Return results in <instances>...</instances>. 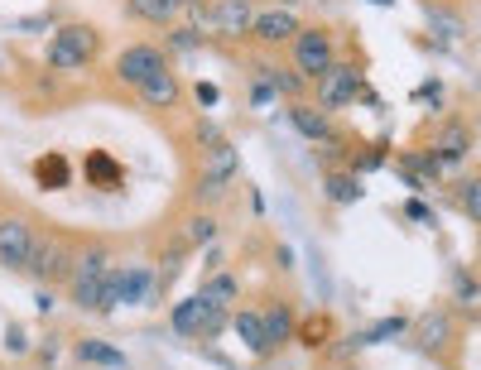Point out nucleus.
Returning a JSON list of instances; mask_svg holds the SVG:
<instances>
[{"label": "nucleus", "instance_id": "obj_15", "mask_svg": "<svg viewBox=\"0 0 481 370\" xmlns=\"http://www.w3.org/2000/svg\"><path fill=\"white\" fill-rule=\"evenodd\" d=\"M34 183H39L44 193H58V188L73 183V169H68L63 154H39V159H34Z\"/></svg>", "mask_w": 481, "mask_h": 370}, {"label": "nucleus", "instance_id": "obj_8", "mask_svg": "<svg viewBox=\"0 0 481 370\" xmlns=\"http://www.w3.org/2000/svg\"><path fill=\"white\" fill-rule=\"evenodd\" d=\"M111 289H116V303L125 308H145L149 298H155L159 279L149 265H125V269H111Z\"/></svg>", "mask_w": 481, "mask_h": 370}, {"label": "nucleus", "instance_id": "obj_26", "mask_svg": "<svg viewBox=\"0 0 481 370\" xmlns=\"http://www.w3.org/2000/svg\"><path fill=\"white\" fill-rule=\"evenodd\" d=\"M457 207H462V217H481V178H462V188H457Z\"/></svg>", "mask_w": 481, "mask_h": 370}, {"label": "nucleus", "instance_id": "obj_27", "mask_svg": "<svg viewBox=\"0 0 481 370\" xmlns=\"http://www.w3.org/2000/svg\"><path fill=\"white\" fill-rule=\"evenodd\" d=\"M265 77L275 82V92H279V97H299V92H303V82H309V77L289 73V68H265Z\"/></svg>", "mask_w": 481, "mask_h": 370}, {"label": "nucleus", "instance_id": "obj_4", "mask_svg": "<svg viewBox=\"0 0 481 370\" xmlns=\"http://www.w3.org/2000/svg\"><path fill=\"white\" fill-rule=\"evenodd\" d=\"M255 20L251 0H212L207 10H197V29L203 34H221V39H231V34H245Z\"/></svg>", "mask_w": 481, "mask_h": 370}, {"label": "nucleus", "instance_id": "obj_16", "mask_svg": "<svg viewBox=\"0 0 481 370\" xmlns=\"http://www.w3.org/2000/svg\"><path fill=\"white\" fill-rule=\"evenodd\" d=\"M77 361L101 366V370H125V351H121V346H111V342L87 337V342H77Z\"/></svg>", "mask_w": 481, "mask_h": 370}, {"label": "nucleus", "instance_id": "obj_12", "mask_svg": "<svg viewBox=\"0 0 481 370\" xmlns=\"http://www.w3.org/2000/svg\"><path fill=\"white\" fill-rule=\"evenodd\" d=\"M29 250H34V231L25 221H0V260L10 269H25Z\"/></svg>", "mask_w": 481, "mask_h": 370}, {"label": "nucleus", "instance_id": "obj_10", "mask_svg": "<svg viewBox=\"0 0 481 370\" xmlns=\"http://www.w3.org/2000/svg\"><path fill=\"white\" fill-rule=\"evenodd\" d=\"M433 159H438V169L448 173V169H457V164L467 159V154H472V125L467 121H448L438 130V145L429 149Z\"/></svg>", "mask_w": 481, "mask_h": 370}, {"label": "nucleus", "instance_id": "obj_42", "mask_svg": "<svg viewBox=\"0 0 481 370\" xmlns=\"http://www.w3.org/2000/svg\"><path fill=\"white\" fill-rule=\"evenodd\" d=\"M169 5H173V10H188V5H197V0H169Z\"/></svg>", "mask_w": 481, "mask_h": 370}, {"label": "nucleus", "instance_id": "obj_28", "mask_svg": "<svg viewBox=\"0 0 481 370\" xmlns=\"http://www.w3.org/2000/svg\"><path fill=\"white\" fill-rule=\"evenodd\" d=\"M97 274H107V250H82L73 279H97Z\"/></svg>", "mask_w": 481, "mask_h": 370}, {"label": "nucleus", "instance_id": "obj_41", "mask_svg": "<svg viewBox=\"0 0 481 370\" xmlns=\"http://www.w3.org/2000/svg\"><path fill=\"white\" fill-rule=\"evenodd\" d=\"M221 269V250L212 245V250H207V274H217Z\"/></svg>", "mask_w": 481, "mask_h": 370}, {"label": "nucleus", "instance_id": "obj_36", "mask_svg": "<svg viewBox=\"0 0 481 370\" xmlns=\"http://www.w3.org/2000/svg\"><path fill=\"white\" fill-rule=\"evenodd\" d=\"M193 140H197V145H203V149H212V145H221V130L203 121V125H197V130H193Z\"/></svg>", "mask_w": 481, "mask_h": 370}, {"label": "nucleus", "instance_id": "obj_3", "mask_svg": "<svg viewBox=\"0 0 481 370\" xmlns=\"http://www.w3.org/2000/svg\"><path fill=\"white\" fill-rule=\"evenodd\" d=\"M164 73H173V68L155 44H131V49H121V58H116V77L131 82V87H145V82H155Z\"/></svg>", "mask_w": 481, "mask_h": 370}, {"label": "nucleus", "instance_id": "obj_37", "mask_svg": "<svg viewBox=\"0 0 481 370\" xmlns=\"http://www.w3.org/2000/svg\"><path fill=\"white\" fill-rule=\"evenodd\" d=\"M405 217H409V221H419V226H433L429 202H405Z\"/></svg>", "mask_w": 481, "mask_h": 370}, {"label": "nucleus", "instance_id": "obj_11", "mask_svg": "<svg viewBox=\"0 0 481 370\" xmlns=\"http://www.w3.org/2000/svg\"><path fill=\"white\" fill-rule=\"evenodd\" d=\"M73 303L82 313H111L116 308V289H111V269L97 279H73Z\"/></svg>", "mask_w": 481, "mask_h": 370}, {"label": "nucleus", "instance_id": "obj_34", "mask_svg": "<svg viewBox=\"0 0 481 370\" xmlns=\"http://www.w3.org/2000/svg\"><path fill=\"white\" fill-rule=\"evenodd\" d=\"M169 44L173 49H197V44H203V29H169Z\"/></svg>", "mask_w": 481, "mask_h": 370}, {"label": "nucleus", "instance_id": "obj_17", "mask_svg": "<svg viewBox=\"0 0 481 370\" xmlns=\"http://www.w3.org/2000/svg\"><path fill=\"white\" fill-rule=\"evenodd\" d=\"M121 178H125V169L111 159L107 149H92L87 154V183L92 188H121Z\"/></svg>", "mask_w": 481, "mask_h": 370}, {"label": "nucleus", "instance_id": "obj_13", "mask_svg": "<svg viewBox=\"0 0 481 370\" xmlns=\"http://www.w3.org/2000/svg\"><path fill=\"white\" fill-rule=\"evenodd\" d=\"M25 274H34V279H58V274H68V250H58L49 241H34L29 260H25Z\"/></svg>", "mask_w": 481, "mask_h": 370}, {"label": "nucleus", "instance_id": "obj_6", "mask_svg": "<svg viewBox=\"0 0 481 370\" xmlns=\"http://www.w3.org/2000/svg\"><path fill=\"white\" fill-rule=\"evenodd\" d=\"M361 73L347 63H333L327 73L318 77V111H337V106H357L361 101Z\"/></svg>", "mask_w": 481, "mask_h": 370}, {"label": "nucleus", "instance_id": "obj_5", "mask_svg": "<svg viewBox=\"0 0 481 370\" xmlns=\"http://www.w3.org/2000/svg\"><path fill=\"white\" fill-rule=\"evenodd\" d=\"M333 63H337L333 34H327V29H299V39H294V73L299 77H323Z\"/></svg>", "mask_w": 481, "mask_h": 370}, {"label": "nucleus", "instance_id": "obj_24", "mask_svg": "<svg viewBox=\"0 0 481 370\" xmlns=\"http://www.w3.org/2000/svg\"><path fill=\"white\" fill-rule=\"evenodd\" d=\"M131 15L135 20H149V25H173L179 10H173L169 0H131Z\"/></svg>", "mask_w": 481, "mask_h": 370}, {"label": "nucleus", "instance_id": "obj_21", "mask_svg": "<svg viewBox=\"0 0 481 370\" xmlns=\"http://www.w3.org/2000/svg\"><path fill=\"white\" fill-rule=\"evenodd\" d=\"M135 92H140V101H145V106H159V111H169V106L179 101V77L164 73V77L145 82V87H135Z\"/></svg>", "mask_w": 481, "mask_h": 370}, {"label": "nucleus", "instance_id": "obj_20", "mask_svg": "<svg viewBox=\"0 0 481 370\" xmlns=\"http://www.w3.org/2000/svg\"><path fill=\"white\" fill-rule=\"evenodd\" d=\"M236 294H241L236 274H227V269L207 274V289H203V298H207V303H212V308H221V313H227V308L236 303Z\"/></svg>", "mask_w": 481, "mask_h": 370}, {"label": "nucleus", "instance_id": "obj_22", "mask_svg": "<svg viewBox=\"0 0 481 370\" xmlns=\"http://www.w3.org/2000/svg\"><path fill=\"white\" fill-rule=\"evenodd\" d=\"M236 337L245 342V351L251 356H269V346H265V322H261V313H236Z\"/></svg>", "mask_w": 481, "mask_h": 370}, {"label": "nucleus", "instance_id": "obj_1", "mask_svg": "<svg viewBox=\"0 0 481 370\" xmlns=\"http://www.w3.org/2000/svg\"><path fill=\"white\" fill-rule=\"evenodd\" d=\"M169 327L179 332V337H217V332L227 327V313L212 308L203 294H193V298H183V303H173Z\"/></svg>", "mask_w": 481, "mask_h": 370}, {"label": "nucleus", "instance_id": "obj_19", "mask_svg": "<svg viewBox=\"0 0 481 370\" xmlns=\"http://www.w3.org/2000/svg\"><path fill=\"white\" fill-rule=\"evenodd\" d=\"M261 322H265V346H269V351H275V346H285L289 337H294V318H289V308H285V303L265 308Z\"/></svg>", "mask_w": 481, "mask_h": 370}, {"label": "nucleus", "instance_id": "obj_43", "mask_svg": "<svg viewBox=\"0 0 481 370\" xmlns=\"http://www.w3.org/2000/svg\"><path fill=\"white\" fill-rule=\"evenodd\" d=\"M371 5H395V0H371Z\"/></svg>", "mask_w": 481, "mask_h": 370}, {"label": "nucleus", "instance_id": "obj_23", "mask_svg": "<svg viewBox=\"0 0 481 370\" xmlns=\"http://www.w3.org/2000/svg\"><path fill=\"white\" fill-rule=\"evenodd\" d=\"M323 193H327V202H342V207H351V202H361V183L351 173H327L323 178Z\"/></svg>", "mask_w": 481, "mask_h": 370}, {"label": "nucleus", "instance_id": "obj_33", "mask_svg": "<svg viewBox=\"0 0 481 370\" xmlns=\"http://www.w3.org/2000/svg\"><path fill=\"white\" fill-rule=\"evenodd\" d=\"M453 279H457V303H467V308H472V303H477V279H472L467 269H457Z\"/></svg>", "mask_w": 481, "mask_h": 370}, {"label": "nucleus", "instance_id": "obj_38", "mask_svg": "<svg viewBox=\"0 0 481 370\" xmlns=\"http://www.w3.org/2000/svg\"><path fill=\"white\" fill-rule=\"evenodd\" d=\"M5 351H29V332H25V327H10V337H5Z\"/></svg>", "mask_w": 481, "mask_h": 370}, {"label": "nucleus", "instance_id": "obj_40", "mask_svg": "<svg viewBox=\"0 0 481 370\" xmlns=\"http://www.w3.org/2000/svg\"><path fill=\"white\" fill-rule=\"evenodd\" d=\"M438 92H443V87H438V82H424V87H419V97H424V101L433 106V97H438Z\"/></svg>", "mask_w": 481, "mask_h": 370}, {"label": "nucleus", "instance_id": "obj_39", "mask_svg": "<svg viewBox=\"0 0 481 370\" xmlns=\"http://www.w3.org/2000/svg\"><path fill=\"white\" fill-rule=\"evenodd\" d=\"M179 269H183V255H179V250H169V260H164V279H173Z\"/></svg>", "mask_w": 481, "mask_h": 370}, {"label": "nucleus", "instance_id": "obj_25", "mask_svg": "<svg viewBox=\"0 0 481 370\" xmlns=\"http://www.w3.org/2000/svg\"><path fill=\"white\" fill-rule=\"evenodd\" d=\"M419 346H424V351H438L443 342H448V318L443 313H429L424 322H419V337H414Z\"/></svg>", "mask_w": 481, "mask_h": 370}, {"label": "nucleus", "instance_id": "obj_14", "mask_svg": "<svg viewBox=\"0 0 481 370\" xmlns=\"http://www.w3.org/2000/svg\"><path fill=\"white\" fill-rule=\"evenodd\" d=\"M289 125H294L303 140H313V145H327V140H333L327 111H318V106H289Z\"/></svg>", "mask_w": 481, "mask_h": 370}, {"label": "nucleus", "instance_id": "obj_35", "mask_svg": "<svg viewBox=\"0 0 481 370\" xmlns=\"http://www.w3.org/2000/svg\"><path fill=\"white\" fill-rule=\"evenodd\" d=\"M193 97H197V106H207V111H212V106L221 101V87H212V82H197Z\"/></svg>", "mask_w": 481, "mask_h": 370}, {"label": "nucleus", "instance_id": "obj_9", "mask_svg": "<svg viewBox=\"0 0 481 370\" xmlns=\"http://www.w3.org/2000/svg\"><path fill=\"white\" fill-rule=\"evenodd\" d=\"M299 15L294 10H285V5H275V10H261V15L251 20V39H261V44H294L299 39Z\"/></svg>", "mask_w": 481, "mask_h": 370}, {"label": "nucleus", "instance_id": "obj_2", "mask_svg": "<svg viewBox=\"0 0 481 370\" xmlns=\"http://www.w3.org/2000/svg\"><path fill=\"white\" fill-rule=\"evenodd\" d=\"M97 58V29L87 25H58V34L49 39V63L53 68H87Z\"/></svg>", "mask_w": 481, "mask_h": 370}, {"label": "nucleus", "instance_id": "obj_7", "mask_svg": "<svg viewBox=\"0 0 481 370\" xmlns=\"http://www.w3.org/2000/svg\"><path fill=\"white\" fill-rule=\"evenodd\" d=\"M241 159H236V145L231 140H221V145H212V159H207L203 169V183H197V202H217L221 193L231 188V178H236Z\"/></svg>", "mask_w": 481, "mask_h": 370}, {"label": "nucleus", "instance_id": "obj_31", "mask_svg": "<svg viewBox=\"0 0 481 370\" xmlns=\"http://www.w3.org/2000/svg\"><path fill=\"white\" fill-rule=\"evenodd\" d=\"M188 241H193V245H212L217 241V217H193V221H188Z\"/></svg>", "mask_w": 481, "mask_h": 370}, {"label": "nucleus", "instance_id": "obj_30", "mask_svg": "<svg viewBox=\"0 0 481 370\" xmlns=\"http://www.w3.org/2000/svg\"><path fill=\"white\" fill-rule=\"evenodd\" d=\"M429 25H433V34H448V39L462 34V20H457L453 10H438V5H429Z\"/></svg>", "mask_w": 481, "mask_h": 370}, {"label": "nucleus", "instance_id": "obj_32", "mask_svg": "<svg viewBox=\"0 0 481 370\" xmlns=\"http://www.w3.org/2000/svg\"><path fill=\"white\" fill-rule=\"evenodd\" d=\"M327 337H333V322H327V318H309V322H303V342H309V346H323Z\"/></svg>", "mask_w": 481, "mask_h": 370}, {"label": "nucleus", "instance_id": "obj_18", "mask_svg": "<svg viewBox=\"0 0 481 370\" xmlns=\"http://www.w3.org/2000/svg\"><path fill=\"white\" fill-rule=\"evenodd\" d=\"M400 332H409V318H385V322H375V327H366L361 337L342 342V351H357V346H381V342H395Z\"/></svg>", "mask_w": 481, "mask_h": 370}, {"label": "nucleus", "instance_id": "obj_29", "mask_svg": "<svg viewBox=\"0 0 481 370\" xmlns=\"http://www.w3.org/2000/svg\"><path fill=\"white\" fill-rule=\"evenodd\" d=\"M275 101H279L275 82L265 77V68H255V77H251V106H275Z\"/></svg>", "mask_w": 481, "mask_h": 370}]
</instances>
